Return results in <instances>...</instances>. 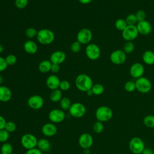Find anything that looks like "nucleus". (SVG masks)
I'll use <instances>...</instances> for the list:
<instances>
[{"label": "nucleus", "mask_w": 154, "mask_h": 154, "mask_svg": "<svg viewBox=\"0 0 154 154\" xmlns=\"http://www.w3.org/2000/svg\"><path fill=\"white\" fill-rule=\"evenodd\" d=\"M76 87L81 91L87 92L88 90H91L93 82L91 78L87 74H79L75 79Z\"/></svg>", "instance_id": "nucleus-1"}, {"label": "nucleus", "mask_w": 154, "mask_h": 154, "mask_svg": "<svg viewBox=\"0 0 154 154\" xmlns=\"http://www.w3.org/2000/svg\"><path fill=\"white\" fill-rule=\"evenodd\" d=\"M37 41L42 45H48L51 44L55 39L54 32L49 29H41L38 31L37 35Z\"/></svg>", "instance_id": "nucleus-2"}, {"label": "nucleus", "mask_w": 154, "mask_h": 154, "mask_svg": "<svg viewBox=\"0 0 154 154\" xmlns=\"http://www.w3.org/2000/svg\"><path fill=\"white\" fill-rule=\"evenodd\" d=\"M112 109L106 106H101L97 108L95 116L97 121L104 122L109 120L112 117Z\"/></svg>", "instance_id": "nucleus-3"}, {"label": "nucleus", "mask_w": 154, "mask_h": 154, "mask_svg": "<svg viewBox=\"0 0 154 154\" xmlns=\"http://www.w3.org/2000/svg\"><path fill=\"white\" fill-rule=\"evenodd\" d=\"M37 138L32 134L26 133L23 134L20 138V143L22 147L26 150L37 147Z\"/></svg>", "instance_id": "nucleus-4"}, {"label": "nucleus", "mask_w": 154, "mask_h": 154, "mask_svg": "<svg viewBox=\"0 0 154 154\" xmlns=\"http://www.w3.org/2000/svg\"><path fill=\"white\" fill-rule=\"evenodd\" d=\"M136 90L141 93H147L152 88V83L146 77H140L136 79L135 82Z\"/></svg>", "instance_id": "nucleus-5"}, {"label": "nucleus", "mask_w": 154, "mask_h": 154, "mask_svg": "<svg viewBox=\"0 0 154 154\" xmlns=\"http://www.w3.org/2000/svg\"><path fill=\"white\" fill-rule=\"evenodd\" d=\"M69 112L70 115L75 118L82 117L86 113V108L84 104L80 102L72 103Z\"/></svg>", "instance_id": "nucleus-6"}, {"label": "nucleus", "mask_w": 154, "mask_h": 154, "mask_svg": "<svg viewBox=\"0 0 154 154\" xmlns=\"http://www.w3.org/2000/svg\"><path fill=\"white\" fill-rule=\"evenodd\" d=\"M129 148L134 154H141L145 148L144 143L140 137H134L129 141Z\"/></svg>", "instance_id": "nucleus-7"}, {"label": "nucleus", "mask_w": 154, "mask_h": 154, "mask_svg": "<svg viewBox=\"0 0 154 154\" xmlns=\"http://www.w3.org/2000/svg\"><path fill=\"white\" fill-rule=\"evenodd\" d=\"M93 38L91 31L88 28H84L80 29L76 35V41L81 45H88L90 43Z\"/></svg>", "instance_id": "nucleus-8"}, {"label": "nucleus", "mask_w": 154, "mask_h": 154, "mask_svg": "<svg viewBox=\"0 0 154 154\" xmlns=\"http://www.w3.org/2000/svg\"><path fill=\"white\" fill-rule=\"evenodd\" d=\"M85 52L87 57L91 60H96L100 55V49L95 43L88 44L85 48Z\"/></svg>", "instance_id": "nucleus-9"}, {"label": "nucleus", "mask_w": 154, "mask_h": 154, "mask_svg": "<svg viewBox=\"0 0 154 154\" xmlns=\"http://www.w3.org/2000/svg\"><path fill=\"white\" fill-rule=\"evenodd\" d=\"M66 114L61 109L55 108L51 110L48 114V119L53 123H59L64 120Z\"/></svg>", "instance_id": "nucleus-10"}, {"label": "nucleus", "mask_w": 154, "mask_h": 154, "mask_svg": "<svg viewBox=\"0 0 154 154\" xmlns=\"http://www.w3.org/2000/svg\"><path fill=\"white\" fill-rule=\"evenodd\" d=\"M138 31L136 25H128L123 31H122V37L126 42L135 40L138 35Z\"/></svg>", "instance_id": "nucleus-11"}, {"label": "nucleus", "mask_w": 154, "mask_h": 154, "mask_svg": "<svg viewBox=\"0 0 154 154\" xmlns=\"http://www.w3.org/2000/svg\"><path fill=\"white\" fill-rule=\"evenodd\" d=\"M27 104L28 106L32 109H39L42 108L44 105V99L41 96L34 94L28 98Z\"/></svg>", "instance_id": "nucleus-12"}, {"label": "nucleus", "mask_w": 154, "mask_h": 154, "mask_svg": "<svg viewBox=\"0 0 154 154\" xmlns=\"http://www.w3.org/2000/svg\"><path fill=\"white\" fill-rule=\"evenodd\" d=\"M109 58L113 64L120 65L125 62L126 60V55L123 51L117 49L111 52Z\"/></svg>", "instance_id": "nucleus-13"}, {"label": "nucleus", "mask_w": 154, "mask_h": 154, "mask_svg": "<svg viewBox=\"0 0 154 154\" xmlns=\"http://www.w3.org/2000/svg\"><path fill=\"white\" fill-rule=\"evenodd\" d=\"M78 144L83 149H90L93 144V138L89 133H83L78 138Z\"/></svg>", "instance_id": "nucleus-14"}, {"label": "nucleus", "mask_w": 154, "mask_h": 154, "mask_svg": "<svg viewBox=\"0 0 154 154\" xmlns=\"http://www.w3.org/2000/svg\"><path fill=\"white\" fill-rule=\"evenodd\" d=\"M144 72V68L142 64L135 63L132 64L129 69L130 75L134 78L138 79L142 77Z\"/></svg>", "instance_id": "nucleus-15"}, {"label": "nucleus", "mask_w": 154, "mask_h": 154, "mask_svg": "<svg viewBox=\"0 0 154 154\" xmlns=\"http://www.w3.org/2000/svg\"><path fill=\"white\" fill-rule=\"evenodd\" d=\"M42 134L48 137H51L56 135L57 132V128L55 123L49 122L44 124L42 127Z\"/></svg>", "instance_id": "nucleus-16"}, {"label": "nucleus", "mask_w": 154, "mask_h": 154, "mask_svg": "<svg viewBox=\"0 0 154 154\" xmlns=\"http://www.w3.org/2000/svg\"><path fill=\"white\" fill-rule=\"evenodd\" d=\"M66 55L62 51H55L52 53L50 56V61L52 64H61L65 61Z\"/></svg>", "instance_id": "nucleus-17"}, {"label": "nucleus", "mask_w": 154, "mask_h": 154, "mask_svg": "<svg viewBox=\"0 0 154 154\" xmlns=\"http://www.w3.org/2000/svg\"><path fill=\"white\" fill-rule=\"evenodd\" d=\"M60 82L61 81L60 78L57 75H51L47 78L46 80V84L48 88L51 90H54L59 88Z\"/></svg>", "instance_id": "nucleus-18"}, {"label": "nucleus", "mask_w": 154, "mask_h": 154, "mask_svg": "<svg viewBox=\"0 0 154 154\" xmlns=\"http://www.w3.org/2000/svg\"><path fill=\"white\" fill-rule=\"evenodd\" d=\"M136 26L138 33L142 35H147L150 34L152 29L151 24L146 20L138 22Z\"/></svg>", "instance_id": "nucleus-19"}, {"label": "nucleus", "mask_w": 154, "mask_h": 154, "mask_svg": "<svg viewBox=\"0 0 154 154\" xmlns=\"http://www.w3.org/2000/svg\"><path fill=\"white\" fill-rule=\"evenodd\" d=\"M12 97V92L7 86L0 85V102H7Z\"/></svg>", "instance_id": "nucleus-20"}, {"label": "nucleus", "mask_w": 154, "mask_h": 154, "mask_svg": "<svg viewBox=\"0 0 154 154\" xmlns=\"http://www.w3.org/2000/svg\"><path fill=\"white\" fill-rule=\"evenodd\" d=\"M23 49L28 54H34L38 50L37 43L31 40L26 41L23 44Z\"/></svg>", "instance_id": "nucleus-21"}, {"label": "nucleus", "mask_w": 154, "mask_h": 154, "mask_svg": "<svg viewBox=\"0 0 154 154\" xmlns=\"http://www.w3.org/2000/svg\"><path fill=\"white\" fill-rule=\"evenodd\" d=\"M51 147V144L50 141L46 138H40L37 141V148L43 152H48Z\"/></svg>", "instance_id": "nucleus-22"}, {"label": "nucleus", "mask_w": 154, "mask_h": 154, "mask_svg": "<svg viewBox=\"0 0 154 154\" xmlns=\"http://www.w3.org/2000/svg\"><path fill=\"white\" fill-rule=\"evenodd\" d=\"M142 60L143 62L147 65H152L154 64V52L147 50L143 54Z\"/></svg>", "instance_id": "nucleus-23"}, {"label": "nucleus", "mask_w": 154, "mask_h": 154, "mask_svg": "<svg viewBox=\"0 0 154 154\" xmlns=\"http://www.w3.org/2000/svg\"><path fill=\"white\" fill-rule=\"evenodd\" d=\"M52 66V63L50 60H45L42 61L38 66V70L42 73H48L51 71Z\"/></svg>", "instance_id": "nucleus-24"}, {"label": "nucleus", "mask_w": 154, "mask_h": 154, "mask_svg": "<svg viewBox=\"0 0 154 154\" xmlns=\"http://www.w3.org/2000/svg\"><path fill=\"white\" fill-rule=\"evenodd\" d=\"M62 91L60 89H55L52 90L49 95V98L52 102H58L62 99Z\"/></svg>", "instance_id": "nucleus-25"}, {"label": "nucleus", "mask_w": 154, "mask_h": 154, "mask_svg": "<svg viewBox=\"0 0 154 154\" xmlns=\"http://www.w3.org/2000/svg\"><path fill=\"white\" fill-rule=\"evenodd\" d=\"M13 146L11 143L6 142L2 143L0 148V153L1 154H12L13 153Z\"/></svg>", "instance_id": "nucleus-26"}, {"label": "nucleus", "mask_w": 154, "mask_h": 154, "mask_svg": "<svg viewBox=\"0 0 154 154\" xmlns=\"http://www.w3.org/2000/svg\"><path fill=\"white\" fill-rule=\"evenodd\" d=\"M72 105L71 101L69 98L67 97H62V99L60 101V106L62 110L64 111H69L70 106Z\"/></svg>", "instance_id": "nucleus-27"}, {"label": "nucleus", "mask_w": 154, "mask_h": 154, "mask_svg": "<svg viewBox=\"0 0 154 154\" xmlns=\"http://www.w3.org/2000/svg\"><path fill=\"white\" fill-rule=\"evenodd\" d=\"M91 90L93 91V94L99 96V95L102 94L103 93L104 87L101 84H99V83L95 84H93V85L91 88Z\"/></svg>", "instance_id": "nucleus-28"}, {"label": "nucleus", "mask_w": 154, "mask_h": 154, "mask_svg": "<svg viewBox=\"0 0 154 154\" xmlns=\"http://www.w3.org/2000/svg\"><path fill=\"white\" fill-rule=\"evenodd\" d=\"M144 125L148 128H154V116L147 115L143 119Z\"/></svg>", "instance_id": "nucleus-29"}, {"label": "nucleus", "mask_w": 154, "mask_h": 154, "mask_svg": "<svg viewBox=\"0 0 154 154\" xmlns=\"http://www.w3.org/2000/svg\"><path fill=\"white\" fill-rule=\"evenodd\" d=\"M135 49V45L134 44L130 41L126 42L123 47V51L126 53V54H131L132 53Z\"/></svg>", "instance_id": "nucleus-30"}, {"label": "nucleus", "mask_w": 154, "mask_h": 154, "mask_svg": "<svg viewBox=\"0 0 154 154\" xmlns=\"http://www.w3.org/2000/svg\"><path fill=\"white\" fill-rule=\"evenodd\" d=\"M128 26L126 20L123 19H118L115 22L116 28L119 31H123L125 28Z\"/></svg>", "instance_id": "nucleus-31"}, {"label": "nucleus", "mask_w": 154, "mask_h": 154, "mask_svg": "<svg viewBox=\"0 0 154 154\" xmlns=\"http://www.w3.org/2000/svg\"><path fill=\"white\" fill-rule=\"evenodd\" d=\"M38 31L33 27L28 28L25 31V35L29 38H33L37 37Z\"/></svg>", "instance_id": "nucleus-32"}, {"label": "nucleus", "mask_w": 154, "mask_h": 154, "mask_svg": "<svg viewBox=\"0 0 154 154\" xmlns=\"http://www.w3.org/2000/svg\"><path fill=\"white\" fill-rule=\"evenodd\" d=\"M128 25H135L138 23L137 17L135 14H128L125 19Z\"/></svg>", "instance_id": "nucleus-33"}, {"label": "nucleus", "mask_w": 154, "mask_h": 154, "mask_svg": "<svg viewBox=\"0 0 154 154\" xmlns=\"http://www.w3.org/2000/svg\"><path fill=\"white\" fill-rule=\"evenodd\" d=\"M16 128H17L16 124L12 121H7L6 122V124L4 128V129L7 131H8L9 133L14 132L16 130Z\"/></svg>", "instance_id": "nucleus-34"}, {"label": "nucleus", "mask_w": 154, "mask_h": 154, "mask_svg": "<svg viewBox=\"0 0 154 154\" xmlns=\"http://www.w3.org/2000/svg\"><path fill=\"white\" fill-rule=\"evenodd\" d=\"M10 137V133L5 129L0 130V143H4L7 142Z\"/></svg>", "instance_id": "nucleus-35"}, {"label": "nucleus", "mask_w": 154, "mask_h": 154, "mask_svg": "<svg viewBox=\"0 0 154 154\" xmlns=\"http://www.w3.org/2000/svg\"><path fill=\"white\" fill-rule=\"evenodd\" d=\"M93 131L95 133L97 134H100L101 133L104 129V126L103 125V122H99V121H96L93 126Z\"/></svg>", "instance_id": "nucleus-36"}, {"label": "nucleus", "mask_w": 154, "mask_h": 154, "mask_svg": "<svg viewBox=\"0 0 154 154\" xmlns=\"http://www.w3.org/2000/svg\"><path fill=\"white\" fill-rule=\"evenodd\" d=\"M125 90L128 91V92H132L135 90H136V87H135V83L134 81H127L124 85Z\"/></svg>", "instance_id": "nucleus-37"}, {"label": "nucleus", "mask_w": 154, "mask_h": 154, "mask_svg": "<svg viewBox=\"0 0 154 154\" xmlns=\"http://www.w3.org/2000/svg\"><path fill=\"white\" fill-rule=\"evenodd\" d=\"M5 59L8 66H13L17 62V57L13 54L8 55Z\"/></svg>", "instance_id": "nucleus-38"}, {"label": "nucleus", "mask_w": 154, "mask_h": 154, "mask_svg": "<svg viewBox=\"0 0 154 154\" xmlns=\"http://www.w3.org/2000/svg\"><path fill=\"white\" fill-rule=\"evenodd\" d=\"M28 4V0H15L14 5L19 9H23L26 7Z\"/></svg>", "instance_id": "nucleus-39"}, {"label": "nucleus", "mask_w": 154, "mask_h": 154, "mask_svg": "<svg viewBox=\"0 0 154 154\" xmlns=\"http://www.w3.org/2000/svg\"><path fill=\"white\" fill-rule=\"evenodd\" d=\"M70 49L73 53H78L81 49V44L78 41L73 42L70 45Z\"/></svg>", "instance_id": "nucleus-40"}, {"label": "nucleus", "mask_w": 154, "mask_h": 154, "mask_svg": "<svg viewBox=\"0 0 154 154\" xmlns=\"http://www.w3.org/2000/svg\"><path fill=\"white\" fill-rule=\"evenodd\" d=\"M135 16L137 17L138 22H139L145 20L146 17V14L144 10H139L135 13Z\"/></svg>", "instance_id": "nucleus-41"}, {"label": "nucleus", "mask_w": 154, "mask_h": 154, "mask_svg": "<svg viewBox=\"0 0 154 154\" xmlns=\"http://www.w3.org/2000/svg\"><path fill=\"white\" fill-rule=\"evenodd\" d=\"M70 88V82L67 80H63L61 81L59 89H60L61 91H67Z\"/></svg>", "instance_id": "nucleus-42"}, {"label": "nucleus", "mask_w": 154, "mask_h": 154, "mask_svg": "<svg viewBox=\"0 0 154 154\" xmlns=\"http://www.w3.org/2000/svg\"><path fill=\"white\" fill-rule=\"evenodd\" d=\"M8 64L5 61V59L2 57H0V72L4 71L7 68Z\"/></svg>", "instance_id": "nucleus-43"}, {"label": "nucleus", "mask_w": 154, "mask_h": 154, "mask_svg": "<svg viewBox=\"0 0 154 154\" xmlns=\"http://www.w3.org/2000/svg\"><path fill=\"white\" fill-rule=\"evenodd\" d=\"M25 154H43V152L38 148L35 147L29 150H27Z\"/></svg>", "instance_id": "nucleus-44"}, {"label": "nucleus", "mask_w": 154, "mask_h": 154, "mask_svg": "<svg viewBox=\"0 0 154 154\" xmlns=\"http://www.w3.org/2000/svg\"><path fill=\"white\" fill-rule=\"evenodd\" d=\"M60 70V65L57 64H52V66H51V71H52L53 73H58Z\"/></svg>", "instance_id": "nucleus-45"}, {"label": "nucleus", "mask_w": 154, "mask_h": 154, "mask_svg": "<svg viewBox=\"0 0 154 154\" xmlns=\"http://www.w3.org/2000/svg\"><path fill=\"white\" fill-rule=\"evenodd\" d=\"M6 122H7V121L5 119V118L2 116L0 115V130L4 129Z\"/></svg>", "instance_id": "nucleus-46"}, {"label": "nucleus", "mask_w": 154, "mask_h": 154, "mask_svg": "<svg viewBox=\"0 0 154 154\" xmlns=\"http://www.w3.org/2000/svg\"><path fill=\"white\" fill-rule=\"evenodd\" d=\"M141 154H154V152L151 148L145 147L143 151L142 152Z\"/></svg>", "instance_id": "nucleus-47"}, {"label": "nucleus", "mask_w": 154, "mask_h": 154, "mask_svg": "<svg viewBox=\"0 0 154 154\" xmlns=\"http://www.w3.org/2000/svg\"><path fill=\"white\" fill-rule=\"evenodd\" d=\"M93 0H78V1L82 4H84V5H86V4H88L90 3H91L92 2Z\"/></svg>", "instance_id": "nucleus-48"}, {"label": "nucleus", "mask_w": 154, "mask_h": 154, "mask_svg": "<svg viewBox=\"0 0 154 154\" xmlns=\"http://www.w3.org/2000/svg\"><path fill=\"white\" fill-rule=\"evenodd\" d=\"M86 93H87V94L88 96H92V95L93 94V91H92L91 89V90H88Z\"/></svg>", "instance_id": "nucleus-49"}, {"label": "nucleus", "mask_w": 154, "mask_h": 154, "mask_svg": "<svg viewBox=\"0 0 154 154\" xmlns=\"http://www.w3.org/2000/svg\"><path fill=\"white\" fill-rule=\"evenodd\" d=\"M84 154H90V149H84Z\"/></svg>", "instance_id": "nucleus-50"}, {"label": "nucleus", "mask_w": 154, "mask_h": 154, "mask_svg": "<svg viewBox=\"0 0 154 154\" xmlns=\"http://www.w3.org/2000/svg\"><path fill=\"white\" fill-rule=\"evenodd\" d=\"M4 48L3 45L0 43V54H1L4 51Z\"/></svg>", "instance_id": "nucleus-51"}, {"label": "nucleus", "mask_w": 154, "mask_h": 154, "mask_svg": "<svg viewBox=\"0 0 154 154\" xmlns=\"http://www.w3.org/2000/svg\"><path fill=\"white\" fill-rule=\"evenodd\" d=\"M4 82V78L2 77V76L1 75H0V85H1V84L3 83Z\"/></svg>", "instance_id": "nucleus-52"}, {"label": "nucleus", "mask_w": 154, "mask_h": 154, "mask_svg": "<svg viewBox=\"0 0 154 154\" xmlns=\"http://www.w3.org/2000/svg\"><path fill=\"white\" fill-rule=\"evenodd\" d=\"M12 154H19V153H12Z\"/></svg>", "instance_id": "nucleus-53"}]
</instances>
